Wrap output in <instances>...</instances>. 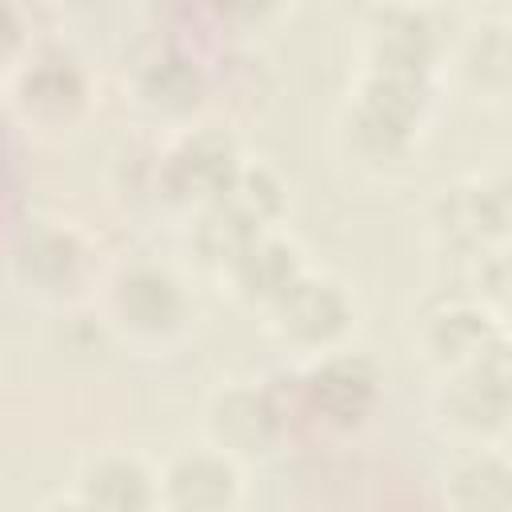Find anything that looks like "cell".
<instances>
[{"mask_svg": "<svg viewBox=\"0 0 512 512\" xmlns=\"http://www.w3.org/2000/svg\"><path fill=\"white\" fill-rule=\"evenodd\" d=\"M68 504L76 508H104V512H148L160 508V468L144 456L108 448L80 464L72 480Z\"/></svg>", "mask_w": 512, "mask_h": 512, "instance_id": "e0dca14e", "label": "cell"}, {"mask_svg": "<svg viewBox=\"0 0 512 512\" xmlns=\"http://www.w3.org/2000/svg\"><path fill=\"white\" fill-rule=\"evenodd\" d=\"M208 8H212V16L220 24L240 28V32H252V28L272 24L288 8V0H208Z\"/></svg>", "mask_w": 512, "mask_h": 512, "instance_id": "ffe728a7", "label": "cell"}, {"mask_svg": "<svg viewBox=\"0 0 512 512\" xmlns=\"http://www.w3.org/2000/svg\"><path fill=\"white\" fill-rule=\"evenodd\" d=\"M104 316L124 344L140 352H164L188 336L196 304L188 296V284L168 264L132 260L108 280Z\"/></svg>", "mask_w": 512, "mask_h": 512, "instance_id": "7a4b0ae2", "label": "cell"}, {"mask_svg": "<svg viewBox=\"0 0 512 512\" xmlns=\"http://www.w3.org/2000/svg\"><path fill=\"white\" fill-rule=\"evenodd\" d=\"M508 60H512V52H508V24L504 20H488V24H480L468 36L460 64H464V76H468L472 92H480L488 100H504L508 96V76H512Z\"/></svg>", "mask_w": 512, "mask_h": 512, "instance_id": "d6986e66", "label": "cell"}, {"mask_svg": "<svg viewBox=\"0 0 512 512\" xmlns=\"http://www.w3.org/2000/svg\"><path fill=\"white\" fill-rule=\"evenodd\" d=\"M244 168V152L236 144V136L228 128H216V124H188L180 128V140L164 152L160 160V196L176 208H204L212 200H220L236 176Z\"/></svg>", "mask_w": 512, "mask_h": 512, "instance_id": "30bf717a", "label": "cell"}, {"mask_svg": "<svg viewBox=\"0 0 512 512\" xmlns=\"http://www.w3.org/2000/svg\"><path fill=\"white\" fill-rule=\"evenodd\" d=\"M296 428H300V416H296L292 380H288V388H284V380H260V384L236 380V384L216 388L204 404L208 444L236 456L240 464L280 452Z\"/></svg>", "mask_w": 512, "mask_h": 512, "instance_id": "3957f363", "label": "cell"}, {"mask_svg": "<svg viewBox=\"0 0 512 512\" xmlns=\"http://www.w3.org/2000/svg\"><path fill=\"white\" fill-rule=\"evenodd\" d=\"M128 96H132L136 112L148 116L152 124L188 128L208 108L212 84L196 56H188L180 48H160L148 60H140V68L132 72Z\"/></svg>", "mask_w": 512, "mask_h": 512, "instance_id": "4fadbf2b", "label": "cell"}, {"mask_svg": "<svg viewBox=\"0 0 512 512\" xmlns=\"http://www.w3.org/2000/svg\"><path fill=\"white\" fill-rule=\"evenodd\" d=\"M12 276L40 304H76L96 280V244L72 220H40L20 236Z\"/></svg>", "mask_w": 512, "mask_h": 512, "instance_id": "8992f818", "label": "cell"}, {"mask_svg": "<svg viewBox=\"0 0 512 512\" xmlns=\"http://www.w3.org/2000/svg\"><path fill=\"white\" fill-rule=\"evenodd\" d=\"M436 112V76L360 68L344 112V136L364 164H400L416 152Z\"/></svg>", "mask_w": 512, "mask_h": 512, "instance_id": "6da1fadb", "label": "cell"}, {"mask_svg": "<svg viewBox=\"0 0 512 512\" xmlns=\"http://www.w3.org/2000/svg\"><path fill=\"white\" fill-rule=\"evenodd\" d=\"M244 500V464L216 444L180 448L160 464V508L232 512Z\"/></svg>", "mask_w": 512, "mask_h": 512, "instance_id": "5bb4252c", "label": "cell"}, {"mask_svg": "<svg viewBox=\"0 0 512 512\" xmlns=\"http://www.w3.org/2000/svg\"><path fill=\"white\" fill-rule=\"evenodd\" d=\"M444 504L460 512H504L512 504V464L500 444H476L444 472Z\"/></svg>", "mask_w": 512, "mask_h": 512, "instance_id": "ac0fdd59", "label": "cell"}, {"mask_svg": "<svg viewBox=\"0 0 512 512\" xmlns=\"http://www.w3.org/2000/svg\"><path fill=\"white\" fill-rule=\"evenodd\" d=\"M508 224H512V196L500 172L444 184L428 204V236L436 240L440 252L460 260H476L492 248H504Z\"/></svg>", "mask_w": 512, "mask_h": 512, "instance_id": "ba28073f", "label": "cell"}, {"mask_svg": "<svg viewBox=\"0 0 512 512\" xmlns=\"http://www.w3.org/2000/svg\"><path fill=\"white\" fill-rule=\"evenodd\" d=\"M304 268H308V260H304L300 244L288 240L284 232L268 228L220 264V280H224V288L236 304H244L252 312H264L268 304H276L288 292V284Z\"/></svg>", "mask_w": 512, "mask_h": 512, "instance_id": "2e32d148", "label": "cell"}, {"mask_svg": "<svg viewBox=\"0 0 512 512\" xmlns=\"http://www.w3.org/2000/svg\"><path fill=\"white\" fill-rule=\"evenodd\" d=\"M444 60L440 20L416 0H384L360 20V68L436 76Z\"/></svg>", "mask_w": 512, "mask_h": 512, "instance_id": "8fae6325", "label": "cell"}, {"mask_svg": "<svg viewBox=\"0 0 512 512\" xmlns=\"http://www.w3.org/2000/svg\"><path fill=\"white\" fill-rule=\"evenodd\" d=\"M260 316L284 348L304 352V356H324L332 348H344V340L352 336L356 300L336 276L304 268L288 284V292L276 304H268Z\"/></svg>", "mask_w": 512, "mask_h": 512, "instance_id": "9c48e42d", "label": "cell"}, {"mask_svg": "<svg viewBox=\"0 0 512 512\" xmlns=\"http://www.w3.org/2000/svg\"><path fill=\"white\" fill-rule=\"evenodd\" d=\"M508 412V340L464 368L440 372V384L432 392V416L448 436L468 444H496L508 428Z\"/></svg>", "mask_w": 512, "mask_h": 512, "instance_id": "52a82bcc", "label": "cell"}, {"mask_svg": "<svg viewBox=\"0 0 512 512\" xmlns=\"http://www.w3.org/2000/svg\"><path fill=\"white\" fill-rule=\"evenodd\" d=\"M12 104L36 128H72L92 104L88 68L64 48L24 52L12 68Z\"/></svg>", "mask_w": 512, "mask_h": 512, "instance_id": "7c38bea8", "label": "cell"}, {"mask_svg": "<svg viewBox=\"0 0 512 512\" xmlns=\"http://www.w3.org/2000/svg\"><path fill=\"white\" fill-rule=\"evenodd\" d=\"M292 392L300 424L348 436L376 416L384 400V376L376 360L348 348H332L324 356H312V364L292 376Z\"/></svg>", "mask_w": 512, "mask_h": 512, "instance_id": "5b68a950", "label": "cell"}, {"mask_svg": "<svg viewBox=\"0 0 512 512\" xmlns=\"http://www.w3.org/2000/svg\"><path fill=\"white\" fill-rule=\"evenodd\" d=\"M284 212H288V188H284V180L268 164L244 160L236 184L220 200H212V204H204V208L192 212V232H188L192 252L208 268L220 272V264L236 248H244L252 236H260L268 228H280Z\"/></svg>", "mask_w": 512, "mask_h": 512, "instance_id": "277c9868", "label": "cell"}, {"mask_svg": "<svg viewBox=\"0 0 512 512\" xmlns=\"http://www.w3.org/2000/svg\"><path fill=\"white\" fill-rule=\"evenodd\" d=\"M28 52V24L16 0H0V72L16 68L20 56Z\"/></svg>", "mask_w": 512, "mask_h": 512, "instance_id": "44dd1931", "label": "cell"}, {"mask_svg": "<svg viewBox=\"0 0 512 512\" xmlns=\"http://www.w3.org/2000/svg\"><path fill=\"white\" fill-rule=\"evenodd\" d=\"M416 344L436 372H452L504 344V324L500 312L480 300H444L420 320Z\"/></svg>", "mask_w": 512, "mask_h": 512, "instance_id": "9a60e30c", "label": "cell"}]
</instances>
